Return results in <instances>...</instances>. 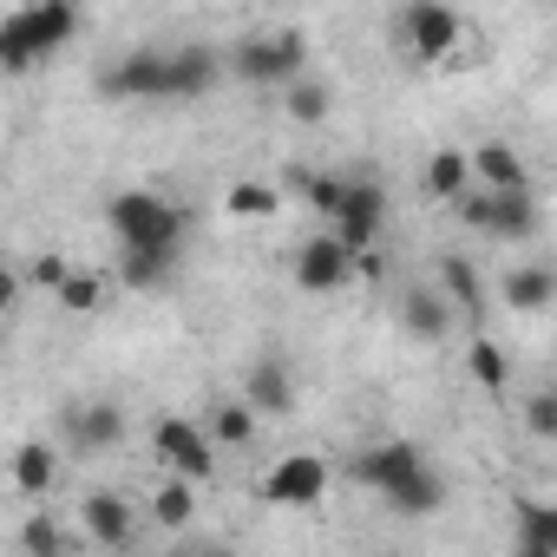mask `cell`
I'll use <instances>...</instances> for the list:
<instances>
[{
	"label": "cell",
	"instance_id": "1",
	"mask_svg": "<svg viewBox=\"0 0 557 557\" xmlns=\"http://www.w3.org/2000/svg\"><path fill=\"white\" fill-rule=\"evenodd\" d=\"M106 223L119 236L125 256H151V262H177L184 249V210L158 190H119L106 203Z\"/></svg>",
	"mask_w": 557,
	"mask_h": 557
},
{
	"label": "cell",
	"instance_id": "2",
	"mask_svg": "<svg viewBox=\"0 0 557 557\" xmlns=\"http://www.w3.org/2000/svg\"><path fill=\"white\" fill-rule=\"evenodd\" d=\"M73 34H79V8H66V0L14 8L8 21H0V66H8V73H27V66H40L47 53H60Z\"/></svg>",
	"mask_w": 557,
	"mask_h": 557
},
{
	"label": "cell",
	"instance_id": "3",
	"mask_svg": "<svg viewBox=\"0 0 557 557\" xmlns=\"http://www.w3.org/2000/svg\"><path fill=\"white\" fill-rule=\"evenodd\" d=\"M106 99H138V106H171L177 99V47H132L112 73H99Z\"/></svg>",
	"mask_w": 557,
	"mask_h": 557
},
{
	"label": "cell",
	"instance_id": "4",
	"mask_svg": "<svg viewBox=\"0 0 557 557\" xmlns=\"http://www.w3.org/2000/svg\"><path fill=\"white\" fill-rule=\"evenodd\" d=\"M302 66H309V40L296 27H283V34H249L236 47V73L249 86H296V79H309Z\"/></svg>",
	"mask_w": 557,
	"mask_h": 557
},
{
	"label": "cell",
	"instance_id": "5",
	"mask_svg": "<svg viewBox=\"0 0 557 557\" xmlns=\"http://www.w3.org/2000/svg\"><path fill=\"white\" fill-rule=\"evenodd\" d=\"M210 446H216V440H210L197 420H184V413H158V420H151V453H158V466H164L171 479H190V485H203V479L216 472Z\"/></svg>",
	"mask_w": 557,
	"mask_h": 557
},
{
	"label": "cell",
	"instance_id": "6",
	"mask_svg": "<svg viewBox=\"0 0 557 557\" xmlns=\"http://www.w3.org/2000/svg\"><path fill=\"white\" fill-rule=\"evenodd\" d=\"M329 459L322 453H289V459H275L269 479H262V505L269 511H315L329 498Z\"/></svg>",
	"mask_w": 557,
	"mask_h": 557
},
{
	"label": "cell",
	"instance_id": "7",
	"mask_svg": "<svg viewBox=\"0 0 557 557\" xmlns=\"http://www.w3.org/2000/svg\"><path fill=\"white\" fill-rule=\"evenodd\" d=\"M459 223L479 236H498V243H524L537 230V197L531 190H472L459 203Z\"/></svg>",
	"mask_w": 557,
	"mask_h": 557
},
{
	"label": "cell",
	"instance_id": "8",
	"mask_svg": "<svg viewBox=\"0 0 557 557\" xmlns=\"http://www.w3.org/2000/svg\"><path fill=\"white\" fill-rule=\"evenodd\" d=\"M426 472H433V466H426V453H420L413 440H374V446L355 459V479H361L368 492H381L387 505H394L407 485H420Z\"/></svg>",
	"mask_w": 557,
	"mask_h": 557
},
{
	"label": "cell",
	"instance_id": "9",
	"mask_svg": "<svg viewBox=\"0 0 557 557\" xmlns=\"http://www.w3.org/2000/svg\"><path fill=\"white\" fill-rule=\"evenodd\" d=\"M361 275V256L329 230V236H309L302 249H296V283L309 289V296H335V289H348Z\"/></svg>",
	"mask_w": 557,
	"mask_h": 557
},
{
	"label": "cell",
	"instance_id": "10",
	"mask_svg": "<svg viewBox=\"0 0 557 557\" xmlns=\"http://www.w3.org/2000/svg\"><path fill=\"white\" fill-rule=\"evenodd\" d=\"M381 230H387V190H381L374 177H355V184H348V203H342V216H335V236H342L355 256H374Z\"/></svg>",
	"mask_w": 557,
	"mask_h": 557
},
{
	"label": "cell",
	"instance_id": "11",
	"mask_svg": "<svg viewBox=\"0 0 557 557\" xmlns=\"http://www.w3.org/2000/svg\"><path fill=\"white\" fill-rule=\"evenodd\" d=\"M400 40H407L413 60H446V53L466 40V21H459L453 8H433V0H420V8L400 14Z\"/></svg>",
	"mask_w": 557,
	"mask_h": 557
},
{
	"label": "cell",
	"instance_id": "12",
	"mask_svg": "<svg viewBox=\"0 0 557 557\" xmlns=\"http://www.w3.org/2000/svg\"><path fill=\"white\" fill-rule=\"evenodd\" d=\"M79 531H86L99 550H125V544L138 537V518H132V505H125L119 492H92V498L79 505Z\"/></svg>",
	"mask_w": 557,
	"mask_h": 557
},
{
	"label": "cell",
	"instance_id": "13",
	"mask_svg": "<svg viewBox=\"0 0 557 557\" xmlns=\"http://www.w3.org/2000/svg\"><path fill=\"white\" fill-rule=\"evenodd\" d=\"M420 184H426V197H440V203H453V210H459V203L479 190V177H472V151H459V145H440V151L426 158Z\"/></svg>",
	"mask_w": 557,
	"mask_h": 557
},
{
	"label": "cell",
	"instance_id": "14",
	"mask_svg": "<svg viewBox=\"0 0 557 557\" xmlns=\"http://www.w3.org/2000/svg\"><path fill=\"white\" fill-rule=\"evenodd\" d=\"M472 177H479V190H531V171H524V158L505 138L472 145Z\"/></svg>",
	"mask_w": 557,
	"mask_h": 557
},
{
	"label": "cell",
	"instance_id": "15",
	"mask_svg": "<svg viewBox=\"0 0 557 557\" xmlns=\"http://www.w3.org/2000/svg\"><path fill=\"white\" fill-rule=\"evenodd\" d=\"M557 302V269H544V262H518L511 275H505V309H518V315H544Z\"/></svg>",
	"mask_w": 557,
	"mask_h": 557
},
{
	"label": "cell",
	"instance_id": "16",
	"mask_svg": "<svg viewBox=\"0 0 557 557\" xmlns=\"http://www.w3.org/2000/svg\"><path fill=\"white\" fill-rule=\"evenodd\" d=\"M243 400H249L262 420L289 413V407H296V381H289V368H283V361H256L249 381H243Z\"/></svg>",
	"mask_w": 557,
	"mask_h": 557
},
{
	"label": "cell",
	"instance_id": "17",
	"mask_svg": "<svg viewBox=\"0 0 557 557\" xmlns=\"http://www.w3.org/2000/svg\"><path fill=\"white\" fill-rule=\"evenodd\" d=\"M440 283H446V302L459 315H479L485 309V283H479V269L466 256H440Z\"/></svg>",
	"mask_w": 557,
	"mask_h": 557
},
{
	"label": "cell",
	"instance_id": "18",
	"mask_svg": "<svg viewBox=\"0 0 557 557\" xmlns=\"http://www.w3.org/2000/svg\"><path fill=\"white\" fill-rule=\"evenodd\" d=\"M73 440H79V453L119 446V440H125V413H119V407H79V413H73Z\"/></svg>",
	"mask_w": 557,
	"mask_h": 557
},
{
	"label": "cell",
	"instance_id": "19",
	"mask_svg": "<svg viewBox=\"0 0 557 557\" xmlns=\"http://www.w3.org/2000/svg\"><path fill=\"white\" fill-rule=\"evenodd\" d=\"M53 479H60L53 446H47V440H27V446L14 453V485H21L27 498H40V492H53Z\"/></svg>",
	"mask_w": 557,
	"mask_h": 557
},
{
	"label": "cell",
	"instance_id": "20",
	"mask_svg": "<svg viewBox=\"0 0 557 557\" xmlns=\"http://www.w3.org/2000/svg\"><path fill=\"white\" fill-rule=\"evenodd\" d=\"M256 420H262V413H256L249 400H223V407H210V426H203V433H210L216 446H249V440H256Z\"/></svg>",
	"mask_w": 557,
	"mask_h": 557
},
{
	"label": "cell",
	"instance_id": "21",
	"mask_svg": "<svg viewBox=\"0 0 557 557\" xmlns=\"http://www.w3.org/2000/svg\"><path fill=\"white\" fill-rule=\"evenodd\" d=\"M151 518H158L164 531H184V524L197 518V485H190V479H164V485L151 492Z\"/></svg>",
	"mask_w": 557,
	"mask_h": 557
},
{
	"label": "cell",
	"instance_id": "22",
	"mask_svg": "<svg viewBox=\"0 0 557 557\" xmlns=\"http://www.w3.org/2000/svg\"><path fill=\"white\" fill-rule=\"evenodd\" d=\"M216 86V53L210 47H177V99H203Z\"/></svg>",
	"mask_w": 557,
	"mask_h": 557
},
{
	"label": "cell",
	"instance_id": "23",
	"mask_svg": "<svg viewBox=\"0 0 557 557\" xmlns=\"http://www.w3.org/2000/svg\"><path fill=\"white\" fill-rule=\"evenodd\" d=\"M407 329L426 335V342H440V335L453 329V302L433 296V289H413V296H407Z\"/></svg>",
	"mask_w": 557,
	"mask_h": 557
},
{
	"label": "cell",
	"instance_id": "24",
	"mask_svg": "<svg viewBox=\"0 0 557 557\" xmlns=\"http://www.w3.org/2000/svg\"><path fill=\"white\" fill-rule=\"evenodd\" d=\"M466 368H472V381H479L485 394H498V387L511 381V361H505V348H498V342H485V335H472V348H466Z\"/></svg>",
	"mask_w": 557,
	"mask_h": 557
},
{
	"label": "cell",
	"instance_id": "25",
	"mask_svg": "<svg viewBox=\"0 0 557 557\" xmlns=\"http://www.w3.org/2000/svg\"><path fill=\"white\" fill-rule=\"evenodd\" d=\"M53 302H60L66 315H92V309L106 302V275H99V269H73V275H66V289H60Z\"/></svg>",
	"mask_w": 557,
	"mask_h": 557
},
{
	"label": "cell",
	"instance_id": "26",
	"mask_svg": "<svg viewBox=\"0 0 557 557\" xmlns=\"http://www.w3.org/2000/svg\"><path fill=\"white\" fill-rule=\"evenodd\" d=\"M348 184H355V177H335V171H309V177H302V197H309V210H322V216L335 223V216H342V203H348Z\"/></svg>",
	"mask_w": 557,
	"mask_h": 557
},
{
	"label": "cell",
	"instance_id": "27",
	"mask_svg": "<svg viewBox=\"0 0 557 557\" xmlns=\"http://www.w3.org/2000/svg\"><path fill=\"white\" fill-rule=\"evenodd\" d=\"M275 203H283V197H275L269 184H230V197H223V210H230L236 223H256V216H275Z\"/></svg>",
	"mask_w": 557,
	"mask_h": 557
},
{
	"label": "cell",
	"instance_id": "28",
	"mask_svg": "<svg viewBox=\"0 0 557 557\" xmlns=\"http://www.w3.org/2000/svg\"><path fill=\"white\" fill-rule=\"evenodd\" d=\"M283 112H289L296 125H322V119H329V86H322V79H296L289 99H283Z\"/></svg>",
	"mask_w": 557,
	"mask_h": 557
},
{
	"label": "cell",
	"instance_id": "29",
	"mask_svg": "<svg viewBox=\"0 0 557 557\" xmlns=\"http://www.w3.org/2000/svg\"><path fill=\"white\" fill-rule=\"evenodd\" d=\"M518 544H544V550H557V505L524 498V505H518Z\"/></svg>",
	"mask_w": 557,
	"mask_h": 557
},
{
	"label": "cell",
	"instance_id": "30",
	"mask_svg": "<svg viewBox=\"0 0 557 557\" xmlns=\"http://www.w3.org/2000/svg\"><path fill=\"white\" fill-rule=\"evenodd\" d=\"M27 557H73V537L53 518H34L27 524Z\"/></svg>",
	"mask_w": 557,
	"mask_h": 557
},
{
	"label": "cell",
	"instance_id": "31",
	"mask_svg": "<svg viewBox=\"0 0 557 557\" xmlns=\"http://www.w3.org/2000/svg\"><path fill=\"white\" fill-rule=\"evenodd\" d=\"M524 433H531V440H557V394H550V387L524 400Z\"/></svg>",
	"mask_w": 557,
	"mask_h": 557
},
{
	"label": "cell",
	"instance_id": "32",
	"mask_svg": "<svg viewBox=\"0 0 557 557\" xmlns=\"http://www.w3.org/2000/svg\"><path fill=\"white\" fill-rule=\"evenodd\" d=\"M66 275H73V262H66V256H40V262H34V283H40V289H53V296L66 289Z\"/></svg>",
	"mask_w": 557,
	"mask_h": 557
},
{
	"label": "cell",
	"instance_id": "33",
	"mask_svg": "<svg viewBox=\"0 0 557 557\" xmlns=\"http://www.w3.org/2000/svg\"><path fill=\"white\" fill-rule=\"evenodd\" d=\"M518 557H557V550H544V544H518Z\"/></svg>",
	"mask_w": 557,
	"mask_h": 557
},
{
	"label": "cell",
	"instance_id": "34",
	"mask_svg": "<svg viewBox=\"0 0 557 557\" xmlns=\"http://www.w3.org/2000/svg\"><path fill=\"white\" fill-rule=\"evenodd\" d=\"M550 394H557V381H550Z\"/></svg>",
	"mask_w": 557,
	"mask_h": 557
}]
</instances>
